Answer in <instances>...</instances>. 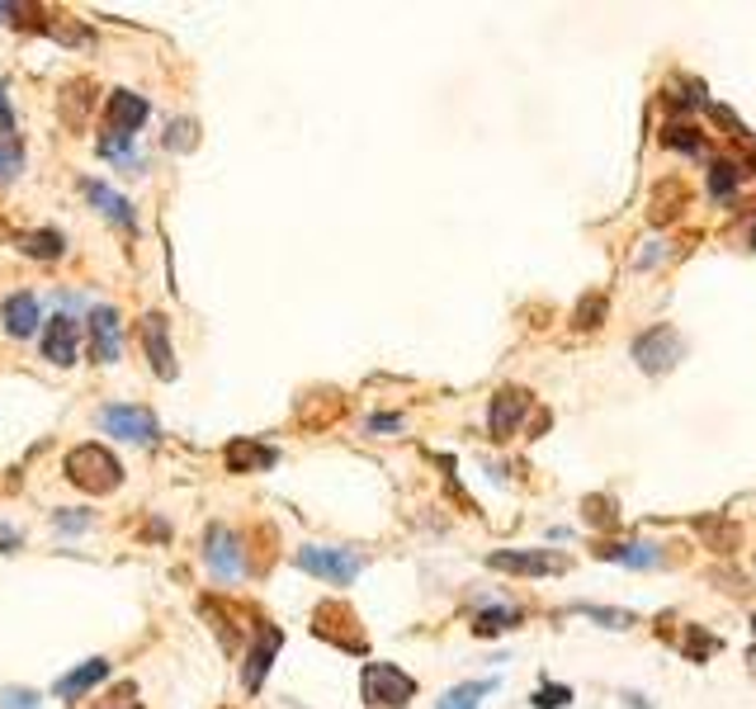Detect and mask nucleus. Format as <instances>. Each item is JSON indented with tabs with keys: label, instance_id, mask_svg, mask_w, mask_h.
Here are the masks:
<instances>
[{
	"label": "nucleus",
	"instance_id": "nucleus-33",
	"mask_svg": "<svg viewBox=\"0 0 756 709\" xmlns=\"http://www.w3.org/2000/svg\"><path fill=\"white\" fill-rule=\"evenodd\" d=\"M194 142H199V137H194V123H189V119L170 123V137H166V147H170V152H176V147H180V152H189Z\"/></svg>",
	"mask_w": 756,
	"mask_h": 709
},
{
	"label": "nucleus",
	"instance_id": "nucleus-35",
	"mask_svg": "<svg viewBox=\"0 0 756 709\" xmlns=\"http://www.w3.org/2000/svg\"><path fill=\"white\" fill-rule=\"evenodd\" d=\"M0 709H38V696L34 690H5V696H0Z\"/></svg>",
	"mask_w": 756,
	"mask_h": 709
},
{
	"label": "nucleus",
	"instance_id": "nucleus-10",
	"mask_svg": "<svg viewBox=\"0 0 756 709\" xmlns=\"http://www.w3.org/2000/svg\"><path fill=\"white\" fill-rule=\"evenodd\" d=\"M530 412V392L525 388H501L492 398V412H487V425H492V440H511L520 431V421Z\"/></svg>",
	"mask_w": 756,
	"mask_h": 709
},
{
	"label": "nucleus",
	"instance_id": "nucleus-5",
	"mask_svg": "<svg viewBox=\"0 0 756 709\" xmlns=\"http://www.w3.org/2000/svg\"><path fill=\"white\" fill-rule=\"evenodd\" d=\"M681 336H676V326L671 322H657L648 326L643 336H634V359H638V369L643 374H667L681 365Z\"/></svg>",
	"mask_w": 756,
	"mask_h": 709
},
{
	"label": "nucleus",
	"instance_id": "nucleus-37",
	"mask_svg": "<svg viewBox=\"0 0 756 709\" xmlns=\"http://www.w3.org/2000/svg\"><path fill=\"white\" fill-rule=\"evenodd\" d=\"M133 696H137V690H133L129 682H123V686L114 690V696H109V709H137V700H133Z\"/></svg>",
	"mask_w": 756,
	"mask_h": 709
},
{
	"label": "nucleus",
	"instance_id": "nucleus-26",
	"mask_svg": "<svg viewBox=\"0 0 756 709\" xmlns=\"http://www.w3.org/2000/svg\"><path fill=\"white\" fill-rule=\"evenodd\" d=\"M696 530H700V534H709V540H714V554H733V549H737V525H733V520H714V516H700V520H696Z\"/></svg>",
	"mask_w": 756,
	"mask_h": 709
},
{
	"label": "nucleus",
	"instance_id": "nucleus-6",
	"mask_svg": "<svg viewBox=\"0 0 756 709\" xmlns=\"http://www.w3.org/2000/svg\"><path fill=\"white\" fill-rule=\"evenodd\" d=\"M303 573L331 581V587H345V581L359 577V554H351V549H322V544H303L293 558Z\"/></svg>",
	"mask_w": 756,
	"mask_h": 709
},
{
	"label": "nucleus",
	"instance_id": "nucleus-32",
	"mask_svg": "<svg viewBox=\"0 0 756 709\" xmlns=\"http://www.w3.org/2000/svg\"><path fill=\"white\" fill-rule=\"evenodd\" d=\"M581 614H591V620H601L605 629H629V624H634V614H629V610H601V606H577Z\"/></svg>",
	"mask_w": 756,
	"mask_h": 709
},
{
	"label": "nucleus",
	"instance_id": "nucleus-36",
	"mask_svg": "<svg viewBox=\"0 0 756 709\" xmlns=\"http://www.w3.org/2000/svg\"><path fill=\"white\" fill-rule=\"evenodd\" d=\"M686 634H690V657H696V662H700V657H704L709 649H714V639H709V634H700V629H696V624H690V629H686Z\"/></svg>",
	"mask_w": 756,
	"mask_h": 709
},
{
	"label": "nucleus",
	"instance_id": "nucleus-34",
	"mask_svg": "<svg viewBox=\"0 0 756 709\" xmlns=\"http://www.w3.org/2000/svg\"><path fill=\"white\" fill-rule=\"evenodd\" d=\"M563 705H572V690L567 686H544L540 696H534V709H563Z\"/></svg>",
	"mask_w": 756,
	"mask_h": 709
},
{
	"label": "nucleus",
	"instance_id": "nucleus-30",
	"mask_svg": "<svg viewBox=\"0 0 756 709\" xmlns=\"http://www.w3.org/2000/svg\"><path fill=\"white\" fill-rule=\"evenodd\" d=\"M605 293H587V298H581V303H577V312H572V326L577 331H591V326H601V318H605Z\"/></svg>",
	"mask_w": 756,
	"mask_h": 709
},
{
	"label": "nucleus",
	"instance_id": "nucleus-25",
	"mask_svg": "<svg viewBox=\"0 0 756 709\" xmlns=\"http://www.w3.org/2000/svg\"><path fill=\"white\" fill-rule=\"evenodd\" d=\"M492 686H497V682H464V686L445 690L435 709H478V705H482V696H487Z\"/></svg>",
	"mask_w": 756,
	"mask_h": 709
},
{
	"label": "nucleus",
	"instance_id": "nucleus-40",
	"mask_svg": "<svg viewBox=\"0 0 756 709\" xmlns=\"http://www.w3.org/2000/svg\"><path fill=\"white\" fill-rule=\"evenodd\" d=\"M752 629H756V610H752Z\"/></svg>",
	"mask_w": 756,
	"mask_h": 709
},
{
	"label": "nucleus",
	"instance_id": "nucleus-27",
	"mask_svg": "<svg viewBox=\"0 0 756 709\" xmlns=\"http://www.w3.org/2000/svg\"><path fill=\"white\" fill-rule=\"evenodd\" d=\"M662 142L676 147V152H686V156H704V133L690 129V123H671V129L662 133Z\"/></svg>",
	"mask_w": 756,
	"mask_h": 709
},
{
	"label": "nucleus",
	"instance_id": "nucleus-14",
	"mask_svg": "<svg viewBox=\"0 0 756 709\" xmlns=\"http://www.w3.org/2000/svg\"><path fill=\"white\" fill-rule=\"evenodd\" d=\"M690 203V185L681 176H667L657 189H653V203H648V218H653V228H667L671 218H681V209Z\"/></svg>",
	"mask_w": 756,
	"mask_h": 709
},
{
	"label": "nucleus",
	"instance_id": "nucleus-24",
	"mask_svg": "<svg viewBox=\"0 0 756 709\" xmlns=\"http://www.w3.org/2000/svg\"><path fill=\"white\" fill-rule=\"evenodd\" d=\"M737 180H743V170H737L733 156H719V162H709V195L714 199H729Z\"/></svg>",
	"mask_w": 756,
	"mask_h": 709
},
{
	"label": "nucleus",
	"instance_id": "nucleus-16",
	"mask_svg": "<svg viewBox=\"0 0 756 709\" xmlns=\"http://www.w3.org/2000/svg\"><path fill=\"white\" fill-rule=\"evenodd\" d=\"M223 459H227V473H265L279 464V450L260 445V440H232Z\"/></svg>",
	"mask_w": 756,
	"mask_h": 709
},
{
	"label": "nucleus",
	"instance_id": "nucleus-17",
	"mask_svg": "<svg viewBox=\"0 0 756 709\" xmlns=\"http://www.w3.org/2000/svg\"><path fill=\"white\" fill-rule=\"evenodd\" d=\"M90 355L100 359V365H114L119 359V312L114 308L90 312Z\"/></svg>",
	"mask_w": 756,
	"mask_h": 709
},
{
	"label": "nucleus",
	"instance_id": "nucleus-13",
	"mask_svg": "<svg viewBox=\"0 0 756 709\" xmlns=\"http://www.w3.org/2000/svg\"><path fill=\"white\" fill-rule=\"evenodd\" d=\"M76 341H81V326H76L67 312H57L43 331V355L53 359V365H76Z\"/></svg>",
	"mask_w": 756,
	"mask_h": 709
},
{
	"label": "nucleus",
	"instance_id": "nucleus-31",
	"mask_svg": "<svg viewBox=\"0 0 756 709\" xmlns=\"http://www.w3.org/2000/svg\"><path fill=\"white\" fill-rule=\"evenodd\" d=\"M581 507H587V520H591V525H605V530L620 525V511H614L610 497H587Z\"/></svg>",
	"mask_w": 756,
	"mask_h": 709
},
{
	"label": "nucleus",
	"instance_id": "nucleus-2",
	"mask_svg": "<svg viewBox=\"0 0 756 709\" xmlns=\"http://www.w3.org/2000/svg\"><path fill=\"white\" fill-rule=\"evenodd\" d=\"M359 696L374 709H402L416 696V676H407L402 667H392V662H369V667L359 672Z\"/></svg>",
	"mask_w": 756,
	"mask_h": 709
},
{
	"label": "nucleus",
	"instance_id": "nucleus-4",
	"mask_svg": "<svg viewBox=\"0 0 756 709\" xmlns=\"http://www.w3.org/2000/svg\"><path fill=\"white\" fill-rule=\"evenodd\" d=\"M142 123H147V100L133 95V90H114L104 100V137H100V147L109 156H119V147L142 129Z\"/></svg>",
	"mask_w": 756,
	"mask_h": 709
},
{
	"label": "nucleus",
	"instance_id": "nucleus-3",
	"mask_svg": "<svg viewBox=\"0 0 756 709\" xmlns=\"http://www.w3.org/2000/svg\"><path fill=\"white\" fill-rule=\"evenodd\" d=\"M312 634L326 639V643H336V649H345V653H365L369 649L365 624H359V614L345 601H326V606L312 610Z\"/></svg>",
	"mask_w": 756,
	"mask_h": 709
},
{
	"label": "nucleus",
	"instance_id": "nucleus-19",
	"mask_svg": "<svg viewBox=\"0 0 756 709\" xmlns=\"http://www.w3.org/2000/svg\"><path fill=\"white\" fill-rule=\"evenodd\" d=\"M90 109H94V86L86 81V76L62 86V123H67L71 133H81L90 123Z\"/></svg>",
	"mask_w": 756,
	"mask_h": 709
},
{
	"label": "nucleus",
	"instance_id": "nucleus-9",
	"mask_svg": "<svg viewBox=\"0 0 756 709\" xmlns=\"http://www.w3.org/2000/svg\"><path fill=\"white\" fill-rule=\"evenodd\" d=\"M279 649H284V629L279 624H260L256 629V649H251L246 667H242V686L251 690V696L265 686V672H270V662H275Z\"/></svg>",
	"mask_w": 756,
	"mask_h": 709
},
{
	"label": "nucleus",
	"instance_id": "nucleus-29",
	"mask_svg": "<svg viewBox=\"0 0 756 709\" xmlns=\"http://www.w3.org/2000/svg\"><path fill=\"white\" fill-rule=\"evenodd\" d=\"M24 170V142L20 137H0V185H10Z\"/></svg>",
	"mask_w": 756,
	"mask_h": 709
},
{
	"label": "nucleus",
	"instance_id": "nucleus-7",
	"mask_svg": "<svg viewBox=\"0 0 756 709\" xmlns=\"http://www.w3.org/2000/svg\"><path fill=\"white\" fill-rule=\"evenodd\" d=\"M497 573H515V577H554L567 573V558L554 554V549H497L492 558Z\"/></svg>",
	"mask_w": 756,
	"mask_h": 709
},
{
	"label": "nucleus",
	"instance_id": "nucleus-41",
	"mask_svg": "<svg viewBox=\"0 0 756 709\" xmlns=\"http://www.w3.org/2000/svg\"><path fill=\"white\" fill-rule=\"evenodd\" d=\"M752 662H756V649H752Z\"/></svg>",
	"mask_w": 756,
	"mask_h": 709
},
{
	"label": "nucleus",
	"instance_id": "nucleus-39",
	"mask_svg": "<svg viewBox=\"0 0 756 709\" xmlns=\"http://www.w3.org/2000/svg\"><path fill=\"white\" fill-rule=\"evenodd\" d=\"M90 525V516H62L57 511V530H86Z\"/></svg>",
	"mask_w": 756,
	"mask_h": 709
},
{
	"label": "nucleus",
	"instance_id": "nucleus-22",
	"mask_svg": "<svg viewBox=\"0 0 756 709\" xmlns=\"http://www.w3.org/2000/svg\"><path fill=\"white\" fill-rule=\"evenodd\" d=\"M86 195L94 199V209H100L104 218H109V223H119V228H133V213H129V199H119L114 195V189H104V185H86Z\"/></svg>",
	"mask_w": 756,
	"mask_h": 709
},
{
	"label": "nucleus",
	"instance_id": "nucleus-28",
	"mask_svg": "<svg viewBox=\"0 0 756 709\" xmlns=\"http://www.w3.org/2000/svg\"><path fill=\"white\" fill-rule=\"evenodd\" d=\"M515 624H520V610H515V606L482 610L478 620H472V629H478V634H507V629H515Z\"/></svg>",
	"mask_w": 756,
	"mask_h": 709
},
{
	"label": "nucleus",
	"instance_id": "nucleus-1",
	"mask_svg": "<svg viewBox=\"0 0 756 709\" xmlns=\"http://www.w3.org/2000/svg\"><path fill=\"white\" fill-rule=\"evenodd\" d=\"M67 478L90 497H109V492H119V483H123V464L100 445H76L67 454Z\"/></svg>",
	"mask_w": 756,
	"mask_h": 709
},
{
	"label": "nucleus",
	"instance_id": "nucleus-15",
	"mask_svg": "<svg viewBox=\"0 0 756 709\" xmlns=\"http://www.w3.org/2000/svg\"><path fill=\"white\" fill-rule=\"evenodd\" d=\"M341 412H345V402H341L336 388L308 392V398L298 402V425H303V431H326L331 421H341Z\"/></svg>",
	"mask_w": 756,
	"mask_h": 709
},
{
	"label": "nucleus",
	"instance_id": "nucleus-20",
	"mask_svg": "<svg viewBox=\"0 0 756 709\" xmlns=\"http://www.w3.org/2000/svg\"><path fill=\"white\" fill-rule=\"evenodd\" d=\"M104 676H109V662H104V657H90V662H81L76 672L62 676V682H57V696H62V700H81L86 690H94V686L104 682Z\"/></svg>",
	"mask_w": 756,
	"mask_h": 709
},
{
	"label": "nucleus",
	"instance_id": "nucleus-8",
	"mask_svg": "<svg viewBox=\"0 0 756 709\" xmlns=\"http://www.w3.org/2000/svg\"><path fill=\"white\" fill-rule=\"evenodd\" d=\"M203 558H209L213 577H223V581L242 577V567H246V558H242V540H236V534H232L227 525H213L209 534H203Z\"/></svg>",
	"mask_w": 756,
	"mask_h": 709
},
{
	"label": "nucleus",
	"instance_id": "nucleus-23",
	"mask_svg": "<svg viewBox=\"0 0 756 709\" xmlns=\"http://www.w3.org/2000/svg\"><path fill=\"white\" fill-rule=\"evenodd\" d=\"M20 251L24 256H34V261H57L62 251H67V242H62V232H24Z\"/></svg>",
	"mask_w": 756,
	"mask_h": 709
},
{
	"label": "nucleus",
	"instance_id": "nucleus-38",
	"mask_svg": "<svg viewBox=\"0 0 756 709\" xmlns=\"http://www.w3.org/2000/svg\"><path fill=\"white\" fill-rule=\"evenodd\" d=\"M0 137H14V114L5 104V90H0Z\"/></svg>",
	"mask_w": 756,
	"mask_h": 709
},
{
	"label": "nucleus",
	"instance_id": "nucleus-21",
	"mask_svg": "<svg viewBox=\"0 0 756 709\" xmlns=\"http://www.w3.org/2000/svg\"><path fill=\"white\" fill-rule=\"evenodd\" d=\"M596 558H610V563H624V567H657L662 554L657 544H601Z\"/></svg>",
	"mask_w": 756,
	"mask_h": 709
},
{
	"label": "nucleus",
	"instance_id": "nucleus-11",
	"mask_svg": "<svg viewBox=\"0 0 756 709\" xmlns=\"http://www.w3.org/2000/svg\"><path fill=\"white\" fill-rule=\"evenodd\" d=\"M142 331V345H147V359L156 378H176V355H170V336H166V312H147V318L137 322Z\"/></svg>",
	"mask_w": 756,
	"mask_h": 709
},
{
	"label": "nucleus",
	"instance_id": "nucleus-12",
	"mask_svg": "<svg viewBox=\"0 0 756 709\" xmlns=\"http://www.w3.org/2000/svg\"><path fill=\"white\" fill-rule=\"evenodd\" d=\"M100 425L119 440H137V445H152L156 440V421L147 412H137V407H104Z\"/></svg>",
	"mask_w": 756,
	"mask_h": 709
},
{
	"label": "nucleus",
	"instance_id": "nucleus-18",
	"mask_svg": "<svg viewBox=\"0 0 756 709\" xmlns=\"http://www.w3.org/2000/svg\"><path fill=\"white\" fill-rule=\"evenodd\" d=\"M0 322H5V336L24 341L38 331V298L34 293H10L5 308H0Z\"/></svg>",
	"mask_w": 756,
	"mask_h": 709
}]
</instances>
